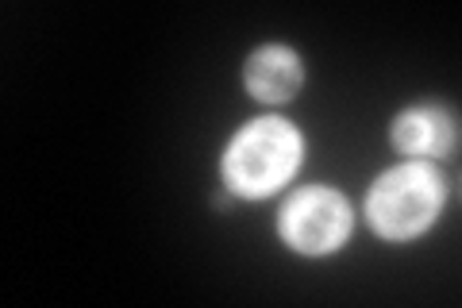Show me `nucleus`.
<instances>
[{
	"label": "nucleus",
	"instance_id": "nucleus-1",
	"mask_svg": "<svg viewBox=\"0 0 462 308\" xmlns=\"http://www.w3.org/2000/svg\"><path fill=\"white\" fill-rule=\"evenodd\" d=\"M297 158H300L297 131L282 120H263V124H251L231 143V151L224 158V173L236 193L263 197L293 173Z\"/></svg>",
	"mask_w": 462,
	"mask_h": 308
},
{
	"label": "nucleus",
	"instance_id": "nucleus-2",
	"mask_svg": "<svg viewBox=\"0 0 462 308\" xmlns=\"http://www.w3.org/2000/svg\"><path fill=\"white\" fill-rule=\"evenodd\" d=\"M439 209V182L428 166H401L374 185L370 219L389 239H409L431 224Z\"/></svg>",
	"mask_w": 462,
	"mask_h": 308
},
{
	"label": "nucleus",
	"instance_id": "nucleus-3",
	"mask_svg": "<svg viewBox=\"0 0 462 308\" xmlns=\"http://www.w3.org/2000/svg\"><path fill=\"white\" fill-rule=\"evenodd\" d=\"M346 224H351V212L339 193H328V189H309L285 204L282 212V231L285 239L297 247V251L320 255L339 247L346 236Z\"/></svg>",
	"mask_w": 462,
	"mask_h": 308
},
{
	"label": "nucleus",
	"instance_id": "nucleus-4",
	"mask_svg": "<svg viewBox=\"0 0 462 308\" xmlns=\"http://www.w3.org/2000/svg\"><path fill=\"white\" fill-rule=\"evenodd\" d=\"M451 139H455V124L439 108L404 112L393 124V143L404 154H443L451 146Z\"/></svg>",
	"mask_w": 462,
	"mask_h": 308
},
{
	"label": "nucleus",
	"instance_id": "nucleus-5",
	"mask_svg": "<svg viewBox=\"0 0 462 308\" xmlns=\"http://www.w3.org/2000/svg\"><path fill=\"white\" fill-rule=\"evenodd\" d=\"M247 85L258 100H285L297 93L300 85V66L297 58L282 47H266L251 58L247 66Z\"/></svg>",
	"mask_w": 462,
	"mask_h": 308
}]
</instances>
